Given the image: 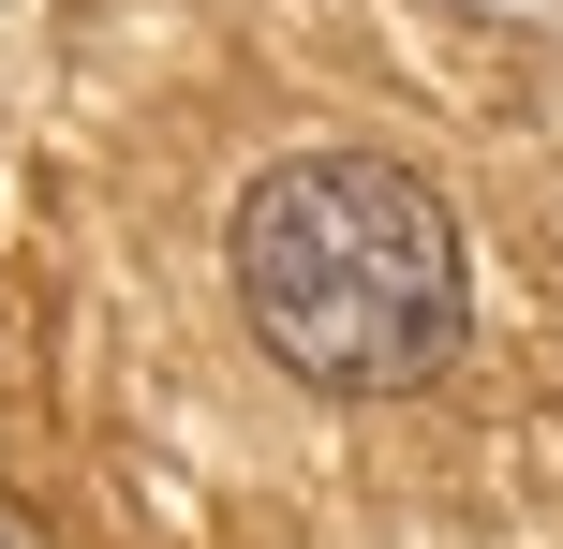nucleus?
I'll return each mask as SVG.
<instances>
[{
	"instance_id": "obj_1",
	"label": "nucleus",
	"mask_w": 563,
	"mask_h": 549,
	"mask_svg": "<svg viewBox=\"0 0 563 549\" xmlns=\"http://www.w3.org/2000/svg\"><path fill=\"white\" fill-rule=\"evenodd\" d=\"M238 312L297 386L327 402H386L430 386L475 327V267L460 223L416 164H371V149H297L238 194Z\"/></svg>"
}]
</instances>
